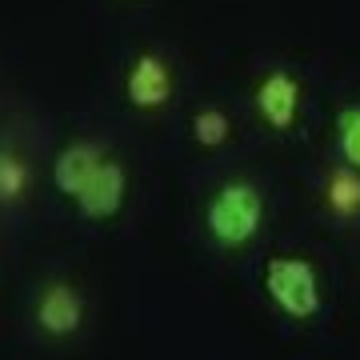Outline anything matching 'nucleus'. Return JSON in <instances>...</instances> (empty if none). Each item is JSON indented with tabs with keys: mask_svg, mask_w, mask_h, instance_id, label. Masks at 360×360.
<instances>
[{
	"mask_svg": "<svg viewBox=\"0 0 360 360\" xmlns=\"http://www.w3.org/2000/svg\"><path fill=\"white\" fill-rule=\"evenodd\" d=\"M269 220V196L252 176H229L205 200V236L220 252H245Z\"/></svg>",
	"mask_w": 360,
	"mask_h": 360,
	"instance_id": "f257e3e1",
	"label": "nucleus"
},
{
	"mask_svg": "<svg viewBox=\"0 0 360 360\" xmlns=\"http://www.w3.org/2000/svg\"><path fill=\"white\" fill-rule=\"evenodd\" d=\"M260 288L269 296V304L281 316L296 324H309L324 312V281L321 269L300 252H281V257L264 260L260 272Z\"/></svg>",
	"mask_w": 360,
	"mask_h": 360,
	"instance_id": "f03ea898",
	"label": "nucleus"
},
{
	"mask_svg": "<svg viewBox=\"0 0 360 360\" xmlns=\"http://www.w3.org/2000/svg\"><path fill=\"white\" fill-rule=\"evenodd\" d=\"M252 104H257V116H260L264 129L276 132V136H288V132H296V124H300L304 84H300V77H296L292 68L272 65L269 72L257 80Z\"/></svg>",
	"mask_w": 360,
	"mask_h": 360,
	"instance_id": "7ed1b4c3",
	"label": "nucleus"
},
{
	"mask_svg": "<svg viewBox=\"0 0 360 360\" xmlns=\"http://www.w3.org/2000/svg\"><path fill=\"white\" fill-rule=\"evenodd\" d=\"M172 89H176V80H172V65H168L165 52L144 49L129 60L124 96H129V104L136 112H160V108H168Z\"/></svg>",
	"mask_w": 360,
	"mask_h": 360,
	"instance_id": "20e7f679",
	"label": "nucleus"
},
{
	"mask_svg": "<svg viewBox=\"0 0 360 360\" xmlns=\"http://www.w3.org/2000/svg\"><path fill=\"white\" fill-rule=\"evenodd\" d=\"M32 321L44 336L52 340H65V336H77L80 324H84V300L68 281H49L37 292V304H32Z\"/></svg>",
	"mask_w": 360,
	"mask_h": 360,
	"instance_id": "39448f33",
	"label": "nucleus"
},
{
	"mask_svg": "<svg viewBox=\"0 0 360 360\" xmlns=\"http://www.w3.org/2000/svg\"><path fill=\"white\" fill-rule=\"evenodd\" d=\"M124 196H129V172H124V165L116 156H108L92 172L89 184L80 188L77 208H80V217H89V220H112L124 208Z\"/></svg>",
	"mask_w": 360,
	"mask_h": 360,
	"instance_id": "423d86ee",
	"label": "nucleus"
},
{
	"mask_svg": "<svg viewBox=\"0 0 360 360\" xmlns=\"http://www.w3.org/2000/svg\"><path fill=\"white\" fill-rule=\"evenodd\" d=\"M108 160V153H104L96 141H89V136H80V141L65 144L60 153H56V160H52V184L60 188V193L68 196V200H77L80 188L92 180V172Z\"/></svg>",
	"mask_w": 360,
	"mask_h": 360,
	"instance_id": "0eeeda50",
	"label": "nucleus"
},
{
	"mask_svg": "<svg viewBox=\"0 0 360 360\" xmlns=\"http://www.w3.org/2000/svg\"><path fill=\"white\" fill-rule=\"evenodd\" d=\"M321 205L324 212L340 224L360 217V168L336 160V165L324 168V180H321Z\"/></svg>",
	"mask_w": 360,
	"mask_h": 360,
	"instance_id": "6e6552de",
	"label": "nucleus"
},
{
	"mask_svg": "<svg viewBox=\"0 0 360 360\" xmlns=\"http://www.w3.org/2000/svg\"><path fill=\"white\" fill-rule=\"evenodd\" d=\"M32 193V165L16 148H0V205H20Z\"/></svg>",
	"mask_w": 360,
	"mask_h": 360,
	"instance_id": "1a4fd4ad",
	"label": "nucleus"
},
{
	"mask_svg": "<svg viewBox=\"0 0 360 360\" xmlns=\"http://www.w3.org/2000/svg\"><path fill=\"white\" fill-rule=\"evenodd\" d=\"M193 141L200 148H224L232 141V116L217 104H205V108H196L193 116Z\"/></svg>",
	"mask_w": 360,
	"mask_h": 360,
	"instance_id": "9d476101",
	"label": "nucleus"
},
{
	"mask_svg": "<svg viewBox=\"0 0 360 360\" xmlns=\"http://www.w3.org/2000/svg\"><path fill=\"white\" fill-rule=\"evenodd\" d=\"M336 153L352 168H360V101L336 108Z\"/></svg>",
	"mask_w": 360,
	"mask_h": 360,
	"instance_id": "9b49d317",
	"label": "nucleus"
}]
</instances>
